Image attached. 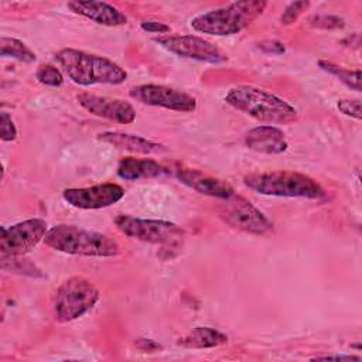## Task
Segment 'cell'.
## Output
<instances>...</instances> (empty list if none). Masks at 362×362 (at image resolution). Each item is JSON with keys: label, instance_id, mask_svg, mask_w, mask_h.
I'll return each instance as SVG.
<instances>
[{"label": "cell", "instance_id": "6da1fadb", "mask_svg": "<svg viewBox=\"0 0 362 362\" xmlns=\"http://www.w3.org/2000/svg\"><path fill=\"white\" fill-rule=\"evenodd\" d=\"M225 102L236 110L264 123L287 124L296 122L298 117L297 110L284 99L249 85L232 88L226 93Z\"/></svg>", "mask_w": 362, "mask_h": 362}, {"label": "cell", "instance_id": "7a4b0ae2", "mask_svg": "<svg viewBox=\"0 0 362 362\" xmlns=\"http://www.w3.org/2000/svg\"><path fill=\"white\" fill-rule=\"evenodd\" d=\"M55 59L68 78L82 86L96 83L119 85L127 79V74L122 66L105 57L88 54L85 51L64 48L57 52Z\"/></svg>", "mask_w": 362, "mask_h": 362}, {"label": "cell", "instance_id": "3957f363", "mask_svg": "<svg viewBox=\"0 0 362 362\" xmlns=\"http://www.w3.org/2000/svg\"><path fill=\"white\" fill-rule=\"evenodd\" d=\"M44 243L54 250L79 256L110 257L120 252V246L113 238L65 223L48 229Z\"/></svg>", "mask_w": 362, "mask_h": 362}, {"label": "cell", "instance_id": "277c9868", "mask_svg": "<svg viewBox=\"0 0 362 362\" xmlns=\"http://www.w3.org/2000/svg\"><path fill=\"white\" fill-rule=\"evenodd\" d=\"M243 182L249 189L266 197L320 199L327 195L314 178L296 171L253 173L245 175Z\"/></svg>", "mask_w": 362, "mask_h": 362}, {"label": "cell", "instance_id": "5b68a950", "mask_svg": "<svg viewBox=\"0 0 362 362\" xmlns=\"http://www.w3.org/2000/svg\"><path fill=\"white\" fill-rule=\"evenodd\" d=\"M267 3L260 0L235 1L228 6L199 14L191 20V27L209 35H233L249 27L262 13Z\"/></svg>", "mask_w": 362, "mask_h": 362}, {"label": "cell", "instance_id": "8992f818", "mask_svg": "<svg viewBox=\"0 0 362 362\" xmlns=\"http://www.w3.org/2000/svg\"><path fill=\"white\" fill-rule=\"evenodd\" d=\"M99 300V290L86 279L74 276L65 280L55 291L52 298V310L57 321H74L89 310Z\"/></svg>", "mask_w": 362, "mask_h": 362}, {"label": "cell", "instance_id": "52a82bcc", "mask_svg": "<svg viewBox=\"0 0 362 362\" xmlns=\"http://www.w3.org/2000/svg\"><path fill=\"white\" fill-rule=\"evenodd\" d=\"M115 223L123 235L146 243L174 247L178 246L185 238V230L170 221L141 219L130 215H119L116 216Z\"/></svg>", "mask_w": 362, "mask_h": 362}, {"label": "cell", "instance_id": "ba28073f", "mask_svg": "<svg viewBox=\"0 0 362 362\" xmlns=\"http://www.w3.org/2000/svg\"><path fill=\"white\" fill-rule=\"evenodd\" d=\"M222 201L219 214L229 226L257 236L273 233V223L270 219L245 197L233 194Z\"/></svg>", "mask_w": 362, "mask_h": 362}, {"label": "cell", "instance_id": "9c48e42d", "mask_svg": "<svg viewBox=\"0 0 362 362\" xmlns=\"http://www.w3.org/2000/svg\"><path fill=\"white\" fill-rule=\"evenodd\" d=\"M47 222L33 218L1 228L0 249L3 256H21L34 249L47 235Z\"/></svg>", "mask_w": 362, "mask_h": 362}, {"label": "cell", "instance_id": "30bf717a", "mask_svg": "<svg viewBox=\"0 0 362 362\" xmlns=\"http://www.w3.org/2000/svg\"><path fill=\"white\" fill-rule=\"evenodd\" d=\"M153 40L167 51L181 58L208 64H222L228 61V55L215 44L197 35H158Z\"/></svg>", "mask_w": 362, "mask_h": 362}, {"label": "cell", "instance_id": "8fae6325", "mask_svg": "<svg viewBox=\"0 0 362 362\" xmlns=\"http://www.w3.org/2000/svg\"><path fill=\"white\" fill-rule=\"evenodd\" d=\"M129 95L132 99L143 105L164 107L174 112L188 113L197 109V100L194 96L164 85H137L129 90Z\"/></svg>", "mask_w": 362, "mask_h": 362}, {"label": "cell", "instance_id": "7c38bea8", "mask_svg": "<svg viewBox=\"0 0 362 362\" xmlns=\"http://www.w3.org/2000/svg\"><path fill=\"white\" fill-rule=\"evenodd\" d=\"M124 189L119 184L105 182L83 188H66L62 191V198L71 206L79 209H100L120 201Z\"/></svg>", "mask_w": 362, "mask_h": 362}, {"label": "cell", "instance_id": "4fadbf2b", "mask_svg": "<svg viewBox=\"0 0 362 362\" xmlns=\"http://www.w3.org/2000/svg\"><path fill=\"white\" fill-rule=\"evenodd\" d=\"M76 99L85 110H88L89 113L98 117H103L122 124L133 123L136 119L134 107L123 99L99 96L88 92L78 93Z\"/></svg>", "mask_w": 362, "mask_h": 362}, {"label": "cell", "instance_id": "5bb4252c", "mask_svg": "<svg viewBox=\"0 0 362 362\" xmlns=\"http://www.w3.org/2000/svg\"><path fill=\"white\" fill-rule=\"evenodd\" d=\"M173 174L180 182H182L184 185L197 191L198 194H202L206 197L226 199V198L232 197L233 194H236L229 182H226L221 178L208 175L195 168H189V167L177 164L173 168Z\"/></svg>", "mask_w": 362, "mask_h": 362}, {"label": "cell", "instance_id": "9a60e30c", "mask_svg": "<svg viewBox=\"0 0 362 362\" xmlns=\"http://www.w3.org/2000/svg\"><path fill=\"white\" fill-rule=\"evenodd\" d=\"M66 7L72 13L83 16L100 25L117 27V25H124L127 23V17L117 7L105 1L74 0V1H69Z\"/></svg>", "mask_w": 362, "mask_h": 362}, {"label": "cell", "instance_id": "2e32d148", "mask_svg": "<svg viewBox=\"0 0 362 362\" xmlns=\"http://www.w3.org/2000/svg\"><path fill=\"white\" fill-rule=\"evenodd\" d=\"M245 144L247 148L262 154H280L288 148L283 130L272 124H263L249 130L245 136Z\"/></svg>", "mask_w": 362, "mask_h": 362}, {"label": "cell", "instance_id": "e0dca14e", "mask_svg": "<svg viewBox=\"0 0 362 362\" xmlns=\"http://www.w3.org/2000/svg\"><path fill=\"white\" fill-rule=\"evenodd\" d=\"M98 139L103 143L112 144L116 148H122V150H127L139 154H156L165 150L164 146L160 143L151 141L141 136L122 133V132H103L98 134Z\"/></svg>", "mask_w": 362, "mask_h": 362}, {"label": "cell", "instance_id": "ac0fdd59", "mask_svg": "<svg viewBox=\"0 0 362 362\" xmlns=\"http://www.w3.org/2000/svg\"><path fill=\"white\" fill-rule=\"evenodd\" d=\"M116 173L122 180L137 181L161 177L167 173V168L150 158L124 157L119 161Z\"/></svg>", "mask_w": 362, "mask_h": 362}, {"label": "cell", "instance_id": "d6986e66", "mask_svg": "<svg viewBox=\"0 0 362 362\" xmlns=\"http://www.w3.org/2000/svg\"><path fill=\"white\" fill-rule=\"evenodd\" d=\"M228 342V337L211 327H197L189 331L187 335L181 337L177 341V345L182 348H215Z\"/></svg>", "mask_w": 362, "mask_h": 362}, {"label": "cell", "instance_id": "ffe728a7", "mask_svg": "<svg viewBox=\"0 0 362 362\" xmlns=\"http://www.w3.org/2000/svg\"><path fill=\"white\" fill-rule=\"evenodd\" d=\"M318 66L328 72L329 75L335 76L338 81H341L344 85H346L349 89L359 92L361 90V71L359 69H346L344 66H339L337 64H332L329 61H324L320 59L318 61Z\"/></svg>", "mask_w": 362, "mask_h": 362}, {"label": "cell", "instance_id": "44dd1931", "mask_svg": "<svg viewBox=\"0 0 362 362\" xmlns=\"http://www.w3.org/2000/svg\"><path fill=\"white\" fill-rule=\"evenodd\" d=\"M0 55L10 57L21 62H34L37 55L20 40L11 37L0 38Z\"/></svg>", "mask_w": 362, "mask_h": 362}, {"label": "cell", "instance_id": "7402d4cb", "mask_svg": "<svg viewBox=\"0 0 362 362\" xmlns=\"http://www.w3.org/2000/svg\"><path fill=\"white\" fill-rule=\"evenodd\" d=\"M35 78L40 83L48 85V86H61L64 83V76L61 71L57 66L49 64L40 65L35 72Z\"/></svg>", "mask_w": 362, "mask_h": 362}, {"label": "cell", "instance_id": "603a6c76", "mask_svg": "<svg viewBox=\"0 0 362 362\" xmlns=\"http://www.w3.org/2000/svg\"><path fill=\"white\" fill-rule=\"evenodd\" d=\"M308 6H310V1H293V3H290V4L284 8L283 14L280 16V23L284 24V25L293 24V23L298 18V16H300L304 10L308 8Z\"/></svg>", "mask_w": 362, "mask_h": 362}, {"label": "cell", "instance_id": "cb8c5ba5", "mask_svg": "<svg viewBox=\"0 0 362 362\" xmlns=\"http://www.w3.org/2000/svg\"><path fill=\"white\" fill-rule=\"evenodd\" d=\"M310 25L317 27V28H342L345 25V21L338 17V16H328V14H320V16H313L308 20Z\"/></svg>", "mask_w": 362, "mask_h": 362}, {"label": "cell", "instance_id": "d4e9b609", "mask_svg": "<svg viewBox=\"0 0 362 362\" xmlns=\"http://www.w3.org/2000/svg\"><path fill=\"white\" fill-rule=\"evenodd\" d=\"M337 107L345 116L361 120V100L359 99H339Z\"/></svg>", "mask_w": 362, "mask_h": 362}, {"label": "cell", "instance_id": "484cf974", "mask_svg": "<svg viewBox=\"0 0 362 362\" xmlns=\"http://www.w3.org/2000/svg\"><path fill=\"white\" fill-rule=\"evenodd\" d=\"M0 126H1V140L3 141H13L17 137V129L13 122V119L8 116V113L1 112L0 115Z\"/></svg>", "mask_w": 362, "mask_h": 362}, {"label": "cell", "instance_id": "4316f807", "mask_svg": "<svg viewBox=\"0 0 362 362\" xmlns=\"http://www.w3.org/2000/svg\"><path fill=\"white\" fill-rule=\"evenodd\" d=\"M259 49L267 52V54H283L286 51L284 44H281L280 41L276 40H267V41H262L257 44Z\"/></svg>", "mask_w": 362, "mask_h": 362}, {"label": "cell", "instance_id": "83f0119b", "mask_svg": "<svg viewBox=\"0 0 362 362\" xmlns=\"http://www.w3.org/2000/svg\"><path fill=\"white\" fill-rule=\"evenodd\" d=\"M140 27L147 33H157V34H164L170 31V27L167 24L158 23V21H143L140 23Z\"/></svg>", "mask_w": 362, "mask_h": 362}, {"label": "cell", "instance_id": "f1b7e54d", "mask_svg": "<svg viewBox=\"0 0 362 362\" xmlns=\"http://www.w3.org/2000/svg\"><path fill=\"white\" fill-rule=\"evenodd\" d=\"M136 345H137L139 349H141V351H148V352L161 349V345H160V344H157L156 341L148 339V338H147V339H146V338H139L137 342H136Z\"/></svg>", "mask_w": 362, "mask_h": 362}, {"label": "cell", "instance_id": "f546056e", "mask_svg": "<svg viewBox=\"0 0 362 362\" xmlns=\"http://www.w3.org/2000/svg\"><path fill=\"white\" fill-rule=\"evenodd\" d=\"M314 359H352V361H359L361 358L356 355H321L315 356Z\"/></svg>", "mask_w": 362, "mask_h": 362}]
</instances>
